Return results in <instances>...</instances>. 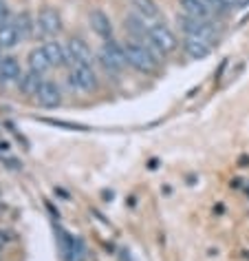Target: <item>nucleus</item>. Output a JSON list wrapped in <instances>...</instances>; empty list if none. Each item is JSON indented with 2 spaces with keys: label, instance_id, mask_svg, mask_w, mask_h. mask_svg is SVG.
Masks as SVG:
<instances>
[{
  "label": "nucleus",
  "instance_id": "7ed1b4c3",
  "mask_svg": "<svg viewBox=\"0 0 249 261\" xmlns=\"http://www.w3.org/2000/svg\"><path fill=\"white\" fill-rule=\"evenodd\" d=\"M148 36H150V40L154 42V47L159 49L163 56H166V54H172V51L179 47V40H176L174 31L170 29L166 22H161V20L148 24Z\"/></svg>",
  "mask_w": 249,
  "mask_h": 261
},
{
  "label": "nucleus",
  "instance_id": "9d476101",
  "mask_svg": "<svg viewBox=\"0 0 249 261\" xmlns=\"http://www.w3.org/2000/svg\"><path fill=\"white\" fill-rule=\"evenodd\" d=\"M22 77V69H20V62L11 56H5L3 62H0V84H14V82H20Z\"/></svg>",
  "mask_w": 249,
  "mask_h": 261
},
{
  "label": "nucleus",
  "instance_id": "39448f33",
  "mask_svg": "<svg viewBox=\"0 0 249 261\" xmlns=\"http://www.w3.org/2000/svg\"><path fill=\"white\" fill-rule=\"evenodd\" d=\"M62 27V18L53 7H44L36 18V36L38 38H51Z\"/></svg>",
  "mask_w": 249,
  "mask_h": 261
},
{
  "label": "nucleus",
  "instance_id": "9b49d317",
  "mask_svg": "<svg viewBox=\"0 0 249 261\" xmlns=\"http://www.w3.org/2000/svg\"><path fill=\"white\" fill-rule=\"evenodd\" d=\"M27 64H29V71H34V73H40V75H44L47 71L53 69V64H51L47 51H44V44H42V47H36V49L29 51Z\"/></svg>",
  "mask_w": 249,
  "mask_h": 261
},
{
  "label": "nucleus",
  "instance_id": "a211bd4d",
  "mask_svg": "<svg viewBox=\"0 0 249 261\" xmlns=\"http://www.w3.org/2000/svg\"><path fill=\"white\" fill-rule=\"evenodd\" d=\"M11 18H9V7H7V3H3L0 0V24H5V22H9Z\"/></svg>",
  "mask_w": 249,
  "mask_h": 261
},
{
  "label": "nucleus",
  "instance_id": "6ab92c4d",
  "mask_svg": "<svg viewBox=\"0 0 249 261\" xmlns=\"http://www.w3.org/2000/svg\"><path fill=\"white\" fill-rule=\"evenodd\" d=\"M0 62H3V56H0Z\"/></svg>",
  "mask_w": 249,
  "mask_h": 261
},
{
  "label": "nucleus",
  "instance_id": "2eb2a0df",
  "mask_svg": "<svg viewBox=\"0 0 249 261\" xmlns=\"http://www.w3.org/2000/svg\"><path fill=\"white\" fill-rule=\"evenodd\" d=\"M18 42H20V36L16 31L14 20L0 24V49H14Z\"/></svg>",
  "mask_w": 249,
  "mask_h": 261
},
{
  "label": "nucleus",
  "instance_id": "20e7f679",
  "mask_svg": "<svg viewBox=\"0 0 249 261\" xmlns=\"http://www.w3.org/2000/svg\"><path fill=\"white\" fill-rule=\"evenodd\" d=\"M69 84L71 89L80 93H90L97 89V75L90 64H73L69 71Z\"/></svg>",
  "mask_w": 249,
  "mask_h": 261
},
{
  "label": "nucleus",
  "instance_id": "6e6552de",
  "mask_svg": "<svg viewBox=\"0 0 249 261\" xmlns=\"http://www.w3.org/2000/svg\"><path fill=\"white\" fill-rule=\"evenodd\" d=\"M67 49H69V60H71V67L73 64H93V51L82 38H71L67 42Z\"/></svg>",
  "mask_w": 249,
  "mask_h": 261
},
{
  "label": "nucleus",
  "instance_id": "1a4fd4ad",
  "mask_svg": "<svg viewBox=\"0 0 249 261\" xmlns=\"http://www.w3.org/2000/svg\"><path fill=\"white\" fill-rule=\"evenodd\" d=\"M88 22H90V29H93L100 38H104V40H113V22H110V18L104 14L102 9L90 11Z\"/></svg>",
  "mask_w": 249,
  "mask_h": 261
},
{
  "label": "nucleus",
  "instance_id": "0eeeda50",
  "mask_svg": "<svg viewBox=\"0 0 249 261\" xmlns=\"http://www.w3.org/2000/svg\"><path fill=\"white\" fill-rule=\"evenodd\" d=\"M34 97H36V102L40 104V107H44V109H55V107H60V102H62V91H60V87H57L55 82L44 80Z\"/></svg>",
  "mask_w": 249,
  "mask_h": 261
},
{
  "label": "nucleus",
  "instance_id": "f8f14e48",
  "mask_svg": "<svg viewBox=\"0 0 249 261\" xmlns=\"http://www.w3.org/2000/svg\"><path fill=\"white\" fill-rule=\"evenodd\" d=\"M44 51H47V56H49V60H51L53 67H64V64H71L67 44H62L57 40H49V42H44Z\"/></svg>",
  "mask_w": 249,
  "mask_h": 261
},
{
  "label": "nucleus",
  "instance_id": "423d86ee",
  "mask_svg": "<svg viewBox=\"0 0 249 261\" xmlns=\"http://www.w3.org/2000/svg\"><path fill=\"white\" fill-rule=\"evenodd\" d=\"M212 49H214V36H185L183 38V51L190 58H194V60L205 58Z\"/></svg>",
  "mask_w": 249,
  "mask_h": 261
},
{
  "label": "nucleus",
  "instance_id": "dca6fc26",
  "mask_svg": "<svg viewBox=\"0 0 249 261\" xmlns=\"http://www.w3.org/2000/svg\"><path fill=\"white\" fill-rule=\"evenodd\" d=\"M14 24H16V31H18V36H20V40H27V38L36 36V20H31L29 14H18L14 18Z\"/></svg>",
  "mask_w": 249,
  "mask_h": 261
},
{
  "label": "nucleus",
  "instance_id": "f03ea898",
  "mask_svg": "<svg viewBox=\"0 0 249 261\" xmlns=\"http://www.w3.org/2000/svg\"><path fill=\"white\" fill-rule=\"evenodd\" d=\"M100 62L104 64V69L108 73H119L123 67H128V58L123 44H117L115 40H106L100 54Z\"/></svg>",
  "mask_w": 249,
  "mask_h": 261
},
{
  "label": "nucleus",
  "instance_id": "f257e3e1",
  "mask_svg": "<svg viewBox=\"0 0 249 261\" xmlns=\"http://www.w3.org/2000/svg\"><path fill=\"white\" fill-rule=\"evenodd\" d=\"M123 49H126L128 64H130L133 69L141 71V73H154V71L159 69L161 58H157V56L152 54V49L148 47V44L128 40L126 44H123Z\"/></svg>",
  "mask_w": 249,
  "mask_h": 261
},
{
  "label": "nucleus",
  "instance_id": "f3484780",
  "mask_svg": "<svg viewBox=\"0 0 249 261\" xmlns=\"http://www.w3.org/2000/svg\"><path fill=\"white\" fill-rule=\"evenodd\" d=\"M42 82H44V77H42L40 73H34V71H29V73H24V75L20 77L18 87H20L22 93H27V95H36Z\"/></svg>",
  "mask_w": 249,
  "mask_h": 261
},
{
  "label": "nucleus",
  "instance_id": "ddd939ff",
  "mask_svg": "<svg viewBox=\"0 0 249 261\" xmlns=\"http://www.w3.org/2000/svg\"><path fill=\"white\" fill-rule=\"evenodd\" d=\"M130 3H133L135 14L139 16L141 20H146L148 24L159 20V7H157L154 0H130Z\"/></svg>",
  "mask_w": 249,
  "mask_h": 261
},
{
  "label": "nucleus",
  "instance_id": "4468645a",
  "mask_svg": "<svg viewBox=\"0 0 249 261\" xmlns=\"http://www.w3.org/2000/svg\"><path fill=\"white\" fill-rule=\"evenodd\" d=\"M181 11L185 16H192V18H212V11L205 3L201 0H181Z\"/></svg>",
  "mask_w": 249,
  "mask_h": 261
}]
</instances>
